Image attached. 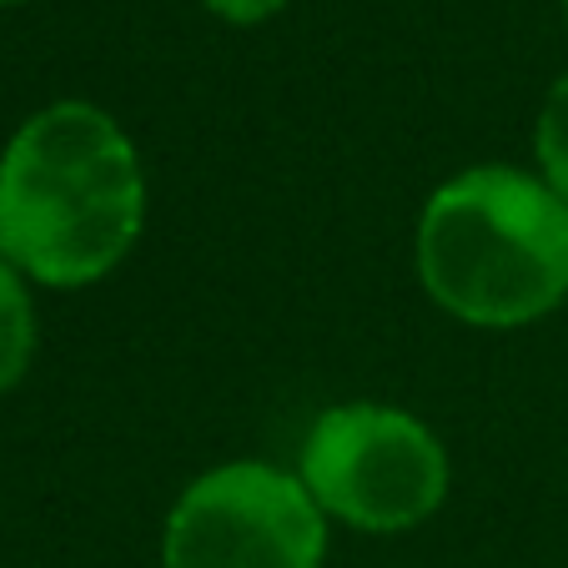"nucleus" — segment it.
<instances>
[{
	"mask_svg": "<svg viewBox=\"0 0 568 568\" xmlns=\"http://www.w3.org/2000/svg\"><path fill=\"white\" fill-rule=\"evenodd\" d=\"M146 216L141 146L97 101H45L0 146V257L41 292L106 282Z\"/></svg>",
	"mask_w": 568,
	"mask_h": 568,
	"instance_id": "f257e3e1",
	"label": "nucleus"
},
{
	"mask_svg": "<svg viewBox=\"0 0 568 568\" xmlns=\"http://www.w3.org/2000/svg\"><path fill=\"white\" fill-rule=\"evenodd\" d=\"M413 272L443 317L518 333L568 302V202L514 161L443 176L413 226Z\"/></svg>",
	"mask_w": 568,
	"mask_h": 568,
	"instance_id": "f03ea898",
	"label": "nucleus"
},
{
	"mask_svg": "<svg viewBox=\"0 0 568 568\" xmlns=\"http://www.w3.org/2000/svg\"><path fill=\"white\" fill-rule=\"evenodd\" d=\"M297 478L327 524L397 538L423 528L453 494V458L428 418L383 397H347L307 423Z\"/></svg>",
	"mask_w": 568,
	"mask_h": 568,
	"instance_id": "7ed1b4c3",
	"label": "nucleus"
},
{
	"mask_svg": "<svg viewBox=\"0 0 568 568\" xmlns=\"http://www.w3.org/2000/svg\"><path fill=\"white\" fill-rule=\"evenodd\" d=\"M333 524L297 468L232 458L202 468L161 518V568H322Z\"/></svg>",
	"mask_w": 568,
	"mask_h": 568,
	"instance_id": "20e7f679",
	"label": "nucleus"
},
{
	"mask_svg": "<svg viewBox=\"0 0 568 568\" xmlns=\"http://www.w3.org/2000/svg\"><path fill=\"white\" fill-rule=\"evenodd\" d=\"M36 282L0 257V397L16 393L41 353V312H36Z\"/></svg>",
	"mask_w": 568,
	"mask_h": 568,
	"instance_id": "39448f33",
	"label": "nucleus"
},
{
	"mask_svg": "<svg viewBox=\"0 0 568 568\" xmlns=\"http://www.w3.org/2000/svg\"><path fill=\"white\" fill-rule=\"evenodd\" d=\"M534 172L568 202V71L554 75L534 116Z\"/></svg>",
	"mask_w": 568,
	"mask_h": 568,
	"instance_id": "423d86ee",
	"label": "nucleus"
},
{
	"mask_svg": "<svg viewBox=\"0 0 568 568\" xmlns=\"http://www.w3.org/2000/svg\"><path fill=\"white\" fill-rule=\"evenodd\" d=\"M206 11L216 16V21H226V26H267L272 16H282L287 11V0H202Z\"/></svg>",
	"mask_w": 568,
	"mask_h": 568,
	"instance_id": "0eeeda50",
	"label": "nucleus"
},
{
	"mask_svg": "<svg viewBox=\"0 0 568 568\" xmlns=\"http://www.w3.org/2000/svg\"><path fill=\"white\" fill-rule=\"evenodd\" d=\"M11 6H31V0H0V11H11Z\"/></svg>",
	"mask_w": 568,
	"mask_h": 568,
	"instance_id": "6e6552de",
	"label": "nucleus"
},
{
	"mask_svg": "<svg viewBox=\"0 0 568 568\" xmlns=\"http://www.w3.org/2000/svg\"><path fill=\"white\" fill-rule=\"evenodd\" d=\"M564 26H568V0H564Z\"/></svg>",
	"mask_w": 568,
	"mask_h": 568,
	"instance_id": "1a4fd4ad",
	"label": "nucleus"
}]
</instances>
